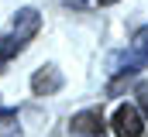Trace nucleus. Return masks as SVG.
<instances>
[{"label":"nucleus","instance_id":"1a4fd4ad","mask_svg":"<svg viewBox=\"0 0 148 137\" xmlns=\"http://www.w3.org/2000/svg\"><path fill=\"white\" fill-rule=\"evenodd\" d=\"M0 65H3V62H0Z\"/></svg>","mask_w":148,"mask_h":137},{"label":"nucleus","instance_id":"423d86ee","mask_svg":"<svg viewBox=\"0 0 148 137\" xmlns=\"http://www.w3.org/2000/svg\"><path fill=\"white\" fill-rule=\"evenodd\" d=\"M134 96H138V113L148 117V82H141V86L134 89Z\"/></svg>","mask_w":148,"mask_h":137},{"label":"nucleus","instance_id":"0eeeda50","mask_svg":"<svg viewBox=\"0 0 148 137\" xmlns=\"http://www.w3.org/2000/svg\"><path fill=\"white\" fill-rule=\"evenodd\" d=\"M131 45H134V48H145V52H148V28H141V31L134 34V41H131Z\"/></svg>","mask_w":148,"mask_h":137},{"label":"nucleus","instance_id":"6e6552de","mask_svg":"<svg viewBox=\"0 0 148 137\" xmlns=\"http://www.w3.org/2000/svg\"><path fill=\"white\" fill-rule=\"evenodd\" d=\"M97 3H103V7H107V3H117V0H97Z\"/></svg>","mask_w":148,"mask_h":137},{"label":"nucleus","instance_id":"7ed1b4c3","mask_svg":"<svg viewBox=\"0 0 148 137\" xmlns=\"http://www.w3.org/2000/svg\"><path fill=\"white\" fill-rule=\"evenodd\" d=\"M69 130H73L76 137H103L107 120H103V113H100V110H83V113H76V117H73Z\"/></svg>","mask_w":148,"mask_h":137},{"label":"nucleus","instance_id":"f03ea898","mask_svg":"<svg viewBox=\"0 0 148 137\" xmlns=\"http://www.w3.org/2000/svg\"><path fill=\"white\" fill-rule=\"evenodd\" d=\"M110 130H114L117 137H145V117L138 113V106L124 103V106H117V110H114Z\"/></svg>","mask_w":148,"mask_h":137},{"label":"nucleus","instance_id":"f257e3e1","mask_svg":"<svg viewBox=\"0 0 148 137\" xmlns=\"http://www.w3.org/2000/svg\"><path fill=\"white\" fill-rule=\"evenodd\" d=\"M38 31H41V14H38L35 7L17 10V17H14V31L0 38V62H10V58H14V55H17Z\"/></svg>","mask_w":148,"mask_h":137},{"label":"nucleus","instance_id":"20e7f679","mask_svg":"<svg viewBox=\"0 0 148 137\" xmlns=\"http://www.w3.org/2000/svg\"><path fill=\"white\" fill-rule=\"evenodd\" d=\"M138 68H148V52L145 48H127V52H121V55H114L110 58V72L114 75H131V72H138Z\"/></svg>","mask_w":148,"mask_h":137},{"label":"nucleus","instance_id":"39448f33","mask_svg":"<svg viewBox=\"0 0 148 137\" xmlns=\"http://www.w3.org/2000/svg\"><path fill=\"white\" fill-rule=\"evenodd\" d=\"M62 72L55 65H45V68H38L35 75H31V89H35V96H55L59 89H62Z\"/></svg>","mask_w":148,"mask_h":137}]
</instances>
